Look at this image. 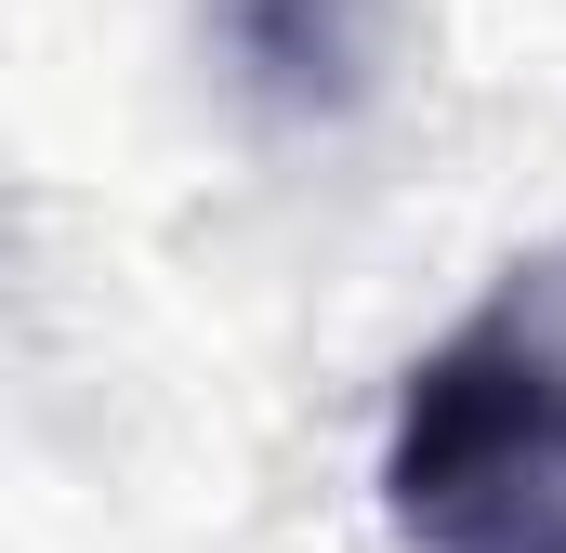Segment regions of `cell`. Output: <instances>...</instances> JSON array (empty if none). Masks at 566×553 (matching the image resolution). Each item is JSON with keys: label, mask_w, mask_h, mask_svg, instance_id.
<instances>
[{"label": "cell", "mask_w": 566, "mask_h": 553, "mask_svg": "<svg viewBox=\"0 0 566 553\" xmlns=\"http://www.w3.org/2000/svg\"><path fill=\"white\" fill-rule=\"evenodd\" d=\"M382 528L409 553H566V251L514 264L409 356L382 421Z\"/></svg>", "instance_id": "cell-1"}, {"label": "cell", "mask_w": 566, "mask_h": 553, "mask_svg": "<svg viewBox=\"0 0 566 553\" xmlns=\"http://www.w3.org/2000/svg\"><path fill=\"white\" fill-rule=\"evenodd\" d=\"M198 13H211L224 80H238L264 119H356V106L382 93L396 0H198Z\"/></svg>", "instance_id": "cell-2"}]
</instances>
